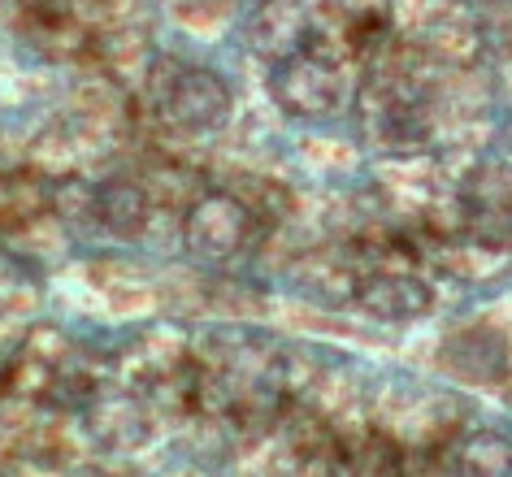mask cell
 Returning a JSON list of instances; mask_svg holds the SVG:
<instances>
[{
	"instance_id": "cell-1",
	"label": "cell",
	"mask_w": 512,
	"mask_h": 477,
	"mask_svg": "<svg viewBox=\"0 0 512 477\" xmlns=\"http://www.w3.org/2000/svg\"><path fill=\"white\" fill-rule=\"evenodd\" d=\"M152 109L170 131L209 135L230 122L235 96H230V83L209 66H170L152 79Z\"/></svg>"
},
{
	"instance_id": "cell-2",
	"label": "cell",
	"mask_w": 512,
	"mask_h": 477,
	"mask_svg": "<svg viewBox=\"0 0 512 477\" xmlns=\"http://www.w3.org/2000/svg\"><path fill=\"white\" fill-rule=\"evenodd\" d=\"M256 209L230 191H204L183 217V248L209 269H226L256 248Z\"/></svg>"
},
{
	"instance_id": "cell-3",
	"label": "cell",
	"mask_w": 512,
	"mask_h": 477,
	"mask_svg": "<svg viewBox=\"0 0 512 477\" xmlns=\"http://www.w3.org/2000/svg\"><path fill=\"white\" fill-rule=\"evenodd\" d=\"M270 92L291 118H330L343 105L348 83H343V70L335 57L317 53V35H313L309 48H300V53H291L274 66Z\"/></svg>"
},
{
	"instance_id": "cell-4",
	"label": "cell",
	"mask_w": 512,
	"mask_h": 477,
	"mask_svg": "<svg viewBox=\"0 0 512 477\" xmlns=\"http://www.w3.org/2000/svg\"><path fill=\"white\" fill-rule=\"evenodd\" d=\"M460 217L482 248H512V165H473V174L460 187Z\"/></svg>"
},
{
	"instance_id": "cell-5",
	"label": "cell",
	"mask_w": 512,
	"mask_h": 477,
	"mask_svg": "<svg viewBox=\"0 0 512 477\" xmlns=\"http://www.w3.org/2000/svg\"><path fill=\"white\" fill-rule=\"evenodd\" d=\"M248 44L270 66L313 44V18L300 0H261L248 18Z\"/></svg>"
},
{
	"instance_id": "cell-6",
	"label": "cell",
	"mask_w": 512,
	"mask_h": 477,
	"mask_svg": "<svg viewBox=\"0 0 512 477\" xmlns=\"http://www.w3.org/2000/svg\"><path fill=\"white\" fill-rule=\"evenodd\" d=\"M356 304L378 321H413L430 308V287L404 269H374L356 282Z\"/></svg>"
},
{
	"instance_id": "cell-7",
	"label": "cell",
	"mask_w": 512,
	"mask_h": 477,
	"mask_svg": "<svg viewBox=\"0 0 512 477\" xmlns=\"http://www.w3.org/2000/svg\"><path fill=\"white\" fill-rule=\"evenodd\" d=\"M148 196L139 191L131 178H105V183H92V222L100 230L118 239H135L144 235L148 226Z\"/></svg>"
},
{
	"instance_id": "cell-8",
	"label": "cell",
	"mask_w": 512,
	"mask_h": 477,
	"mask_svg": "<svg viewBox=\"0 0 512 477\" xmlns=\"http://www.w3.org/2000/svg\"><path fill=\"white\" fill-rule=\"evenodd\" d=\"M443 365L465 382H499L508 373V352L495 330H460L443 347Z\"/></svg>"
},
{
	"instance_id": "cell-9",
	"label": "cell",
	"mask_w": 512,
	"mask_h": 477,
	"mask_svg": "<svg viewBox=\"0 0 512 477\" xmlns=\"http://www.w3.org/2000/svg\"><path fill=\"white\" fill-rule=\"evenodd\" d=\"M447 469L456 477H512V443L495 430H473L452 443Z\"/></svg>"
}]
</instances>
